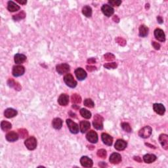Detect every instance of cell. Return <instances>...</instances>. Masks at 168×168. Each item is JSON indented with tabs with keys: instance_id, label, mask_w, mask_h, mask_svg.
I'll return each instance as SVG.
<instances>
[{
	"instance_id": "7402d4cb",
	"label": "cell",
	"mask_w": 168,
	"mask_h": 168,
	"mask_svg": "<svg viewBox=\"0 0 168 168\" xmlns=\"http://www.w3.org/2000/svg\"><path fill=\"white\" fill-rule=\"evenodd\" d=\"M15 62L17 65H20L22 63L24 62L26 60V56L24 55V54H19L17 53L15 55Z\"/></svg>"
},
{
	"instance_id": "3957f363",
	"label": "cell",
	"mask_w": 168,
	"mask_h": 168,
	"mask_svg": "<svg viewBox=\"0 0 168 168\" xmlns=\"http://www.w3.org/2000/svg\"><path fill=\"white\" fill-rule=\"evenodd\" d=\"M64 81L69 87L74 88L77 85V81L75 80L74 76L71 74H66L64 77Z\"/></svg>"
},
{
	"instance_id": "7bdbcfd3",
	"label": "cell",
	"mask_w": 168,
	"mask_h": 168,
	"mask_svg": "<svg viewBox=\"0 0 168 168\" xmlns=\"http://www.w3.org/2000/svg\"><path fill=\"white\" fill-rule=\"evenodd\" d=\"M95 62H96V60L95 58H91L87 60V62L89 64H93V63H95Z\"/></svg>"
},
{
	"instance_id": "ba28073f",
	"label": "cell",
	"mask_w": 168,
	"mask_h": 168,
	"mask_svg": "<svg viewBox=\"0 0 168 168\" xmlns=\"http://www.w3.org/2000/svg\"><path fill=\"white\" fill-rule=\"evenodd\" d=\"M86 138L91 143H97L98 142V135L95 131L91 130L89 131L86 135Z\"/></svg>"
},
{
	"instance_id": "2e32d148",
	"label": "cell",
	"mask_w": 168,
	"mask_h": 168,
	"mask_svg": "<svg viewBox=\"0 0 168 168\" xmlns=\"http://www.w3.org/2000/svg\"><path fill=\"white\" fill-rule=\"evenodd\" d=\"M109 161L113 164H118L122 161V156L118 153H114L110 155Z\"/></svg>"
},
{
	"instance_id": "8fae6325",
	"label": "cell",
	"mask_w": 168,
	"mask_h": 168,
	"mask_svg": "<svg viewBox=\"0 0 168 168\" xmlns=\"http://www.w3.org/2000/svg\"><path fill=\"white\" fill-rule=\"evenodd\" d=\"M75 74H76V78L79 81L84 80V79L87 78V76L86 72L83 69H81V68H78V69L75 70Z\"/></svg>"
},
{
	"instance_id": "60d3db41",
	"label": "cell",
	"mask_w": 168,
	"mask_h": 168,
	"mask_svg": "<svg viewBox=\"0 0 168 168\" xmlns=\"http://www.w3.org/2000/svg\"><path fill=\"white\" fill-rule=\"evenodd\" d=\"M152 45L156 50H159L160 49V45L156 42H152Z\"/></svg>"
},
{
	"instance_id": "e575fe53",
	"label": "cell",
	"mask_w": 168,
	"mask_h": 168,
	"mask_svg": "<svg viewBox=\"0 0 168 168\" xmlns=\"http://www.w3.org/2000/svg\"><path fill=\"white\" fill-rule=\"evenodd\" d=\"M97 154L98 157L105 159L106 157V155H107V153H106V151L104 149H100L97 151Z\"/></svg>"
},
{
	"instance_id": "7dc6e473",
	"label": "cell",
	"mask_w": 168,
	"mask_h": 168,
	"mask_svg": "<svg viewBox=\"0 0 168 168\" xmlns=\"http://www.w3.org/2000/svg\"><path fill=\"white\" fill-rule=\"evenodd\" d=\"M17 2L20 3V4H22V5H26L27 3V1H20V0H17Z\"/></svg>"
},
{
	"instance_id": "83f0119b",
	"label": "cell",
	"mask_w": 168,
	"mask_h": 168,
	"mask_svg": "<svg viewBox=\"0 0 168 168\" xmlns=\"http://www.w3.org/2000/svg\"><path fill=\"white\" fill-rule=\"evenodd\" d=\"M82 13L86 17L89 18L92 15V9L88 5L84 6L82 9Z\"/></svg>"
},
{
	"instance_id": "f35d334b",
	"label": "cell",
	"mask_w": 168,
	"mask_h": 168,
	"mask_svg": "<svg viewBox=\"0 0 168 168\" xmlns=\"http://www.w3.org/2000/svg\"><path fill=\"white\" fill-rule=\"evenodd\" d=\"M116 42L120 45H121V46H125V45H126V41L122 38L118 37L116 39Z\"/></svg>"
},
{
	"instance_id": "9a60e30c",
	"label": "cell",
	"mask_w": 168,
	"mask_h": 168,
	"mask_svg": "<svg viewBox=\"0 0 168 168\" xmlns=\"http://www.w3.org/2000/svg\"><path fill=\"white\" fill-rule=\"evenodd\" d=\"M128 143L126 141L122 139H118L116 140V143L114 144V148L117 150V151H124V150L126 148Z\"/></svg>"
},
{
	"instance_id": "bcb514c9",
	"label": "cell",
	"mask_w": 168,
	"mask_h": 168,
	"mask_svg": "<svg viewBox=\"0 0 168 168\" xmlns=\"http://www.w3.org/2000/svg\"><path fill=\"white\" fill-rule=\"evenodd\" d=\"M134 160H135V161H137V162H142L141 158H140L139 156H135V157H134Z\"/></svg>"
},
{
	"instance_id": "d6a6232c",
	"label": "cell",
	"mask_w": 168,
	"mask_h": 168,
	"mask_svg": "<svg viewBox=\"0 0 168 168\" xmlns=\"http://www.w3.org/2000/svg\"><path fill=\"white\" fill-rule=\"evenodd\" d=\"M121 127L125 131H126V132L128 133H130L131 132V131H132V129H131L130 125L128 123H127V122H123V123H122Z\"/></svg>"
},
{
	"instance_id": "f1b7e54d",
	"label": "cell",
	"mask_w": 168,
	"mask_h": 168,
	"mask_svg": "<svg viewBox=\"0 0 168 168\" xmlns=\"http://www.w3.org/2000/svg\"><path fill=\"white\" fill-rule=\"evenodd\" d=\"M12 128V125L10 122L7 121H2L1 123V128L3 131H7L10 130Z\"/></svg>"
},
{
	"instance_id": "7c38bea8",
	"label": "cell",
	"mask_w": 168,
	"mask_h": 168,
	"mask_svg": "<svg viewBox=\"0 0 168 168\" xmlns=\"http://www.w3.org/2000/svg\"><path fill=\"white\" fill-rule=\"evenodd\" d=\"M154 36L156 39L162 42H164L165 41V35L164 32L162 29L157 28L154 30Z\"/></svg>"
},
{
	"instance_id": "44dd1931",
	"label": "cell",
	"mask_w": 168,
	"mask_h": 168,
	"mask_svg": "<svg viewBox=\"0 0 168 168\" xmlns=\"http://www.w3.org/2000/svg\"><path fill=\"white\" fill-rule=\"evenodd\" d=\"M91 128V124L89 122L87 121H81L79 124V129L80 131L82 133H85L87 131Z\"/></svg>"
},
{
	"instance_id": "30bf717a",
	"label": "cell",
	"mask_w": 168,
	"mask_h": 168,
	"mask_svg": "<svg viewBox=\"0 0 168 168\" xmlns=\"http://www.w3.org/2000/svg\"><path fill=\"white\" fill-rule=\"evenodd\" d=\"M153 109L156 114L160 116H163L165 114V106L161 103H155L153 104Z\"/></svg>"
},
{
	"instance_id": "f6af8a7d",
	"label": "cell",
	"mask_w": 168,
	"mask_h": 168,
	"mask_svg": "<svg viewBox=\"0 0 168 168\" xmlns=\"http://www.w3.org/2000/svg\"><path fill=\"white\" fill-rule=\"evenodd\" d=\"M99 165L100 167H107V164H106V163H105L104 162H99Z\"/></svg>"
},
{
	"instance_id": "52a82bcc",
	"label": "cell",
	"mask_w": 168,
	"mask_h": 168,
	"mask_svg": "<svg viewBox=\"0 0 168 168\" xmlns=\"http://www.w3.org/2000/svg\"><path fill=\"white\" fill-rule=\"evenodd\" d=\"M25 72V69L23 66L17 65L13 67L12 74L14 77H19L22 76Z\"/></svg>"
},
{
	"instance_id": "74e56055",
	"label": "cell",
	"mask_w": 168,
	"mask_h": 168,
	"mask_svg": "<svg viewBox=\"0 0 168 168\" xmlns=\"http://www.w3.org/2000/svg\"><path fill=\"white\" fill-rule=\"evenodd\" d=\"M104 59L107 61H112V60H114L115 59V56L112 53H108L104 54Z\"/></svg>"
},
{
	"instance_id": "681fc988",
	"label": "cell",
	"mask_w": 168,
	"mask_h": 168,
	"mask_svg": "<svg viewBox=\"0 0 168 168\" xmlns=\"http://www.w3.org/2000/svg\"><path fill=\"white\" fill-rule=\"evenodd\" d=\"M145 145H146V146H149L150 148H151V149H156V146H154V145H152V144H151L145 143Z\"/></svg>"
},
{
	"instance_id": "d4e9b609",
	"label": "cell",
	"mask_w": 168,
	"mask_h": 168,
	"mask_svg": "<svg viewBox=\"0 0 168 168\" xmlns=\"http://www.w3.org/2000/svg\"><path fill=\"white\" fill-rule=\"evenodd\" d=\"M62 120L59 118H54L52 121V126H53V128L55 129H60L62 126Z\"/></svg>"
},
{
	"instance_id": "4316f807",
	"label": "cell",
	"mask_w": 168,
	"mask_h": 168,
	"mask_svg": "<svg viewBox=\"0 0 168 168\" xmlns=\"http://www.w3.org/2000/svg\"><path fill=\"white\" fill-rule=\"evenodd\" d=\"M149 34V28L145 25L142 24L139 27V36L140 37L144 38L147 36Z\"/></svg>"
},
{
	"instance_id": "d6986e66",
	"label": "cell",
	"mask_w": 168,
	"mask_h": 168,
	"mask_svg": "<svg viewBox=\"0 0 168 168\" xmlns=\"http://www.w3.org/2000/svg\"><path fill=\"white\" fill-rule=\"evenodd\" d=\"M19 134L15 132V131H10L7 134L5 138L9 142H15L19 139Z\"/></svg>"
},
{
	"instance_id": "4dcf8cb0",
	"label": "cell",
	"mask_w": 168,
	"mask_h": 168,
	"mask_svg": "<svg viewBox=\"0 0 168 168\" xmlns=\"http://www.w3.org/2000/svg\"><path fill=\"white\" fill-rule=\"evenodd\" d=\"M25 17H26V13L24 11H22L21 12H20L18 14L14 15L13 17V19L15 20V21H19L22 19H24Z\"/></svg>"
},
{
	"instance_id": "7a4b0ae2",
	"label": "cell",
	"mask_w": 168,
	"mask_h": 168,
	"mask_svg": "<svg viewBox=\"0 0 168 168\" xmlns=\"http://www.w3.org/2000/svg\"><path fill=\"white\" fill-rule=\"evenodd\" d=\"M26 148L30 151H33L37 147V139L34 137H30L24 141Z\"/></svg>"
},
{
	"instance_id": "ffe728a7",
	"label": "cell",
	"mask_w": 168,
	"mask_h": 168,
	"mask_svg": "<svg viewBox=\"0 0 168 168\" xmlns=\"http://www.w3.org/2000/svg\"><path fill=\"white\" fill-rule=\"evenodd\" d=\"M18 112L15 109H13L12 108H7L4 112V116L7 118H12L16 116L17 115Z\"/></svg>"
},
{
	"instance_id": "1f68e13d",
	"label": "cell",
	"mask_w": 168,
	"mask_h": 168,
	"mask_svg": "<svg viewBox=\"0 0 168 168\" xmlns=\"http://www.w3.org/2000/svg\"><path fill=\"white\" fill-rule=\"evenodd\" d=\"M71 101L72 103L79 104L81 102V97L78 94H73L71 97Z\"/></svg>"
},
{
	"instance_id": "8992f818",
	"label": "cell",
	"mask_w": 168,
	"mask_h": 168,
	"mask_svg": "<svg viewBox=\"0 0 168 168\" xmlns=\"http://www.w3.org/2000/svg\"><path fill=\"white\" fill-rule=\"evenodd\" d=\"M56 72L59 74H64L69 73L70 70V66L67 63H62V64L58 65L56 67Z\"/></svg>"
},
{
	"instance_id": "b9f144b4",
	"label": "cell",
	"mask_w": 168,
	"mask_h": 168,
	"mask_svg": "<svg viewBox=\"0 0 168 168\" xmlns=\"http://www.w3.org/2000/svg\"><path fill=\"white\" fill-rule=\"evenodd\" d=\"M86 68H87V70L89 72H92V71H94V70H96V67H93V66H87Z\"/></svg>"
},
{
	"instance_id": "cb8c5ba5",
	"label": "cell",
	"mask_w": 168,
	"mask_h": 168,
	"mask_svg": "<svg viewBox=\"0 0 168 168\" xmlns=\"http://www.w3.org/2000/svg\"><path fill=\"white\" fill-rule=\"evenodd\" d=\"M156 156L154 154H145L143 156V160L145 163H151L154 162H155L156 160Z\"/></svg>"
},
{
	"instance_id": "5bb4252c",
	"label": "cell",
	"mask_w": 168,
	"mask_h": 168,
	"mask_svg": "<svg viewBox=\"0 0 168 168\" xmlns=\"http://www.w3.org/2000/svg\"><path fill=\"white\" fill-rule=\"evenodd\" d=\"M101 138L103 143L107 146H112L113 143V138L107 133H103L101 135Z\"/></svg>"
},
{
	"instance_id": "277c9868",
	"label": "cell",
	"mask_w": 168,
	"mask_h": 168,
	"mask_svg": "<svg viewBox=\"0 0 168 168\" xmlns=\"http://www.w3.org/2000/svg\"><path fill=\"white\" fill-rule=\"evenodd\" d=\"M152 132H153V129L151 127L146 126L140 129V131H138V135L141 138H147L151 135Z\"/></svg>"
},
{
	"instance_id": "9c48e42d",
	"label": "cell",
	"mask_w": 168,
	"mask_h": 168,
	"mask_svg": "<svg viewBox=\"0 0 168 168\" xmlns=\"http://www.w3.org/2000/svg\"><path fill=\"white\" fill-rule=\"evenodd\" d=\"M101 11L103 13V14L108 17L112 16L114 13V9L111 6L107 5V4H104V5L102 6Z\"/></svg>"
},
{
	"instance_id": "484cf974",
	"label": "cell",
	"mask_w": 168,
	"mask_h": 168,
	"mask_svg": "<svg viewBox=\"0 0 168 168\" xmlns=\"http://www.w3.org/2000/svg\"><path fill=\"white\" fill-rule=\"evenodd\" d=\"M7 84L10 87L14 88V89L17 91H20L21 89V86L20 85V84L17 82V81H15L14 79H9L7 81Z\"/></svg>"
},
{
	"instance_id": "5b68a950",
	"label": "cell",
	"mask_w": 168,
	"mask_h": 168,
	"mask_svg": "<svg viewBox=\"0 0 168 168\" xmlns=\"http://www.w3.org/2000/svg\"><path fill=\"white\" fill-rule=\"evenodd\" d=\"M67 124L68 126V128H69V130L70 132L73 134H77L79 132V126L76 122L72 121L70 119L67 120Z\"/></svg>"
},
{
	"instance_id": "c3c4849f",
	"label": "cell",
	"mask_w": 168,
	"mask_h": 168,
	"mask_svg": "<svg viewBox=\"0 0 168 168\" xmlns=\"http://www.w3.org/2000/svg\"><path fill=\"white\" fill-rule=\"evenodd\" d=\"M113 20H114V22H119V20H120V19H119V18L118 17V16H117V15H115V16H114V17H113Z\"/></svg>"
},
{
	"instance_id": "6da1fadb",
	"label": "cell",
	"mask_w": 168,
	"mask_h": 168,
	"mask_svg": "<svg viewBox=\"0 0 168 168\" xmlns=\"http://www.w3.org/2000/svg\"><path fill=\"white\" fill-rule=\"evenodd\" d=\"M103 121L104 118L102 116L99 114H96L94 116L93 121V127L98 130H101L103 129Z\"/></svg>"
},
{
	"instance_id": "836d02e7",
	"label": "cell",
	"mask_w": 168,
	"mask_h": 168,
	"mask_svg": "<svg viewBox=\"0 0 168 168\" xmlns=\"http://www.w3.org/2000/svg\"><path fill=\"white\" fill-rule=\"evenodd\" d=\"M83 104L84 105L87 106V107L88 108H93L95 106V104L93 103V101L91 99H86L84 100Z\"/></svg>"
},
{
	"instance_id": "e0dca14e",
	"label": "cell",
	"mask_w": 168,
	"mask_h": 168,
	"mask_svg": "<svg viewBox=\"0 0 168 168\" xmlns=\"http://www.w3.org/2000/svg\"><path fill=\"white\" fill-rule=\"evenodd\" d=\"M159 140L163 148L167 151L168 149V137L166 134H161L159 137Z\"/></svg>"
},
{
	"instance_id": "f546056e",
	"label": "cell",
	"mask_w": 168,
	"mask_h": 168,
	"mask_svg": "<svg viewBox=\"0 0 168 168\" xmlns=\"http://www.w3.org/2000/svg\"><path fill=\"white\" fill-rule=\"evenodd\" d=\"M80 114L85 119H90L91 117V113L85 108H81L80 110Z\"/></svg>"
},
{
	"instance_id": "8d00e7d4",
	"label": "cell",
	"mask_w": 168,
	"mask_h": 168,
	"mask_svg": "<svg viewBox=\"0 0 168 168\" xmlns=\"http://www.w3.org/2000/svg\"><path fill=\"white\" fill-rule=\"evenodd\" d=\"M118 67L116 62H110V63H106V64L104 65V67L107 69H116Z\"/></svg>"
},
{
	"instance_id": "ee69618b",
	"label": "cell",
	"mask_w": 168,
	"mask_h": 168,
	"mask_svg": "<svg viewBox=\"0 0 168 168\" xmlns=\"http://www.w3.org/2000/svg\"><path fill=\"white\" fill-rule=\"evenodd\" d=\"M157 20L159 24H162L163 22V20L162 19V17H160V16H158L157 17Z\"/></svg>"
},
{
	"instance_id": "ab89813d",
	"label": "cell",
	"mask_w": 168,
	"mask_h": 168,
	"mask_svg": "<svg viewBox=\"0 0 168 168\" xmlns=\"http://www.w3.org/2000/svg\"><path fill=\"white\" fill-rule=\"evenodd\" d=\"M108 3L112 6L118 7L122 3V1L120 0H110V1H108Z\"/></svg>"
},
{
	"instance_id": "f907efd6",
	"label": "cell",
	"mask_w": 168,
	"mask_h": 168,
	"mask_svg": "<svg viewBox=\"0 0 168 168\" xmlns=\"http://www.w3.org/2000/svg\"><path fill=\"white\" fill-rule=\"evenodd\" d=\"M72 108H74L75 109H78L79 108V106H76V104H74V105L72 106Z\"/></svg>"
},
{
	"instance_id": "603a6c76",
	"label": "cell",
	"mask_w": 168,
	"mask_h": 168,
	"mask_svg": "<svg viewBox=\"0 0 168 168\" xmlns=\"http://www.w3.org/2000/svg\"><path fill=\"white\" fill-rule=\"evenodd\" d=\"M20 9V6H19L17 4H16L15 2L12 1H8L7 3V9L10 12H15V11H19Z\"/></svg>"
},
{
	"instance_id": "ac0fdd59",
	"label": "cell",
	"mask_w": 168,
	"mask_h": 168,
	"mask_svg": "<svg viewBox=\"0 0 168 168\" xmlns=\"http://www.w3.org/2000/svg\"><path fill=\"white\" fill-rule=\"evenodd\" d=\"M58 103L60 106H67L69 103V95L65 93L61 94L58 99Z\"/></svg>"
},
{
	"instance_id": "4fadbf2b",
	"label": "cell",
	"mask_w": 168,
	"mask_h": 168,
	"mask_svg": "<svg viewBox=\"0 0 168 168\" xmlns=\"http://www.w3.org/2000/svg\"><path fill=\"white\" fill-rule=\"evenodd\" d=\"M80 163L84 167H91L93 165V160L87 156H82L80 159Z\"/></svg>"
},
{
	"instance_id": "d590c367",
	"label": "cell",
	"mask_w": 168,
	"mask_h": 168,
	"mask_svg": "<svg viewBox=\"0 0 168 168\" xmlns=\"http://www.w3.org/2000/svg\"><path fill=\"white\" fill-rule=\"evenodd\" d=\"M19 134L20 135V137L22 138H24L28 137V131L25 129H19Z\"/></svg>"
}]
</instances>
